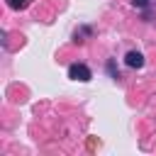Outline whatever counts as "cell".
I'll use <instances>...</instances> for the list:
<instances>
[{"instance_id": "cell-1", "label": "cell", "mask_w": 156, "mask_h": 156, "mask_svg": "<svg viewBox=\"0 0 156 156\" xmlns=\"http://www.w3.org/2000/svg\"><path fill=\"white\" fill-rule=\"evenodd\" d=\"M68 78L80 80V83H88V80L93 78V73H90V68H88L85 63H71V66H68Z\"/></svg>"}, {"instance_id": "cell-2", "label": "cell", "mask_w": 156, "mask_h": 156, "mask_svg": "<svg viewBox=\"0 0 156 156\" xmlns=\"http://www.w3.org/2000/svg\"><path fill=\"white\" fill-rule=\"evenodd\" d=\"M124 63H127L129 68H141V66H144V56H141L139 51H129V54L124 56Z\"/></svg>"}, {"instance_id": "cell-3", "label": "cell", "mask_w": 156, "mask_h": 156, "mask_svg": "<svg viewBox=\"0 0 156 156\" xmlns=\"http://www.w3.org/2000/svg\"><path fill=\"white\" fill-rule=\"evenodd\" d=\"M29 2H32V0H7V5H10L12 10H24Z\"/></svg>"}, {"instance_id": "cell-4", "label": "cell", "mask_w": 156, "mask_h": 156, "mask_svg": "<svg viewBox=\"0 0 156 156\" xmlns=\"http://www.w3.org/2000/svg\"><path fill=\"white\" fill-rule=\"evenodd\" d=\"M132 2H134V7H149L151 0H132Z\"/></svg>"}]
</instances>
